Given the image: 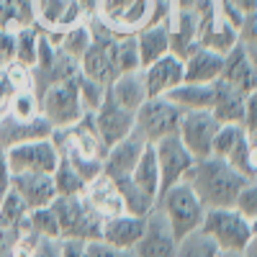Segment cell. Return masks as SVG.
Returning <instances> with one entry per match:
<instances>
[{
	"label": "cell",
	"instance_id": "7dc6e473",
	"mask_svg": "<svg viewBox=\"0 0 257 257\" xmlns=\"http://www.w3.org/2000/svg\"><path fill=\"white\" fill-rule=\"evenodd\" d=\"M0 59L6 64L16 62V31L0 29Z\"/></svg>",
	"mask_w": 257,
	"mask_h": 257
},
{
	"label": "cell",
	"instance_id": "1f68e13d",
	"mask_svg": "<svg viewBox=\"0 0 257 257\" xmlns=\"http://www.w3.org/2000/svg\"><path fill=\"white\" fill-rule=\"evenodd\" d=\"M54 44L67 54L70 59H75V62H80L82 59V54L90 49V44H93V29H90V21H85V24H77V26H72V29H67V31H62L57 39H54Z\"/></svg>",
	"mask_w": 257,
	"mask_h": 257
},
{
	"label": "cell",
	"instance_id": "ba28073f",
	"mask_svg": "<svg viewBox=\"0 0 257 257\" xmlns=\"http://www.w3.org/2000/svg\"><path fill=\"white\" fill-rule=\"evenodd\" d=\"M90 29H93V44L90 49L82 54V59L77 62L80 75L95 80L100 85H108L118 77V62H116V44H118V36L105 31L103 26H98L95 21L90 18Z\"/></svg>",
	"mask_w": 257,
	"mask_h": 257
},
{
	"label": "cell",
	"instance_id": "2e32d148",
	"mask_svg": "<svg viewBox=\"0 0 257 257\" xmlns=\"http://www.w3.org/2000/svg\"><path fill=\"white\" fill-rule=\"evenodd\" d=\"M93 126H95V134L103 142V147L108 149L134 132V113L123 108V105H118L108 95V90H105L103 103L93 111Z\"/></svg>",
	"mask_w": 257,
	"mask_h": 257
},
{
	"label": "cell",
	"instance_id": "bcb514c9",
	"mask_svg": "<svg viewBox=\"0 0 257 257\" xmlns=\"http://www.w3.org/2000/svg\"><path fill=\"white\" fill-rule=\"evenodd\" d=\"M31 257H62V239L52 237H39Z\"/></svg>",
	"mask_w": 257,
	"mask_h": 257
},
{
	"label": "cell",
	"instance_id": "7a4b0ae2",
	"mask_svg": "<svg viewBox=\"0 0 257 257\" xmlns=\"http://www.w3.org/2000/svg\"><path fill=\"white\" fill-rule=\"evenodd\" d=\"M52 142L59 149V157L64 162H70L88 183L103 173L105 147L95 134L93 113H85L77 123H72L67 128H54Z\"/></svg>",
	"mask_w": 257,
	"mask_h": 257
},
{
	"label": "cell",
	"instance_id": "4316f807",
	"mask_svg": "<svg viewBox=\"0 0 257 257\" xmlns=\"http://www.w3.org/2000/svg\"><path fill=\"white\" fill-rule=\"evenodd\" d=\"M108 95H111L118 105H123V108H128L132 113H137V108L149 98V95H147V85H144L142 70L118 75V77L108 85Z\"/></svg>",
	"mask_w": 257,
	"mask_h": 257
},
{
	"label": "cell",
	"instance_id": "816d5d0a",
	"mask_svg": "<svg viewBox=\"0 0 257 257\" xmlns=\"http://www.w3.org/2000/svg\"><path fill=\"white\" fill-rule=\"evenodd\" d=\"M13 93H16V88L11 85V80H8L6 72H3V75H0V111L8 105V100L13 98Z\"/></svg>",
	"mask_w": 257,
	"mask_h": 257
},
{
	"label": "cell",
	"instance_id": "603a6c76",
	"mask_svg": "<svg viewBox=\"0 0 257 257\" xmlns=\"http://www.w3.org/2000/svg\"><path fill=\"white\" fill-rule=\"evenodd\" d=\"M144 231V219L142 216H132V213H118V216L103 219L100 226V239L108 242L116 249H126L132 252L134 244L139 242Z\"/></svg>",
	"mask_w": 257,
	"mask_h": 257
},
{
	"label": "cell",
	"instance_id": "f35d334b",
	"mask_svg": "<svg viewBox=\"0 0 257 257\" xmlns=\"http://www.w3.org/2000/svg\"><path fill=\"white\" fill-rule=\"evenodd\" d=\"M216 254H219V247L201 229L183 237L178 242V252H175V257H216Z\"/></svg>",
	"mask_w": 257,
	"mask_h": 257
},
{
	"label": "cell",
	"instance_id": "f6af8a7d",
	"mask_svg": "<svg viewBox=\"0 0 257 257\" xmlns=\"http://www.w3.org/2000/svg\"><path fill=\"white\" fill-rule=\"evenodd\" d=\"M242 126L247 132H257V88L252 93L244 95V116H242Z\"/></svg>",
	"mask_w": 257,
	"mask_h": 257
},
{
	"label": "cell",
	"instance_id": "680465c9",
	"mask_svg": "<svg viewBox=\"0 0 257 257\" xmlns=\"http://www.w3.org/2000/svg\"><path fill=\"white\" fill-rule=\"evenodd\" d=\"M247 134H249V132H247ZM252 137H254V142H257V132H252Z\"/></svg>",
	"mask_w": 257,
	"mask_h": 257
},
{
	"label": "cell",
	"instance_id": "d6a6232c",
	"mask_svg": "<svg viewBox=\"0 0 257 257\" xmlns=\"http://www.w3.org/2000/svg\"><path fill=\"white\" fill-rule=\"evenodd\" d=\"M237 41H239L237 31H234L219 13L208 21V26H206L203 34H201V47L216 49V52H221V54H226L234 44H237Z\"/></svg>",
	"mask_w": 257,
	"mask_h": 257
},
{
	"label": "cell",
	"instance_id": "277c9868",
	"mask_svg": "<svg viewBox=\"0 0 257 257\" xmlns=\"http://www.w3.org/2000/svg\"><path fill=\"white\" fill-rule=\"evenodd\" d=\"M216 16V0H167V26L173 36V52L185 57L201 47V34Z\"/></svg>",
	"mask_w": 257,
	"mask_h": 257
},
{
	"label": "cell",
	"instance_id": "6f0895ef",
	"mask_svg": "<svg viewBox=\"0 0 257 257\" xmlns=\"http://www.w3.org/2000/svg\"><path fill=\"white\" fill-rule=\"evenodd\" d=\"M252 229H254V231H257V219H254V221H252Z\"/></svg>",
	"mask_w": 257,
	"mask_h": 257
},
{
	"label": "cell",
	"instance_id": "44dd1931",
	"mask_svg": "<svg viewBox=\"0 0 257 257\" xmlns=\"http://www.w3.org/2000/svg\"><path fill=\"white\" fill-rule=\"evenodd\" d=\"M226 85L231 88H237L239 93H252L257 88V72L252 67V62L247 57V49L242 41H237L226 54H224V70H221V77Z\"/></svg>",
	"mask_w": 257,
	"mask_h": 257
},
{
	"label": "cell",
	"instance_id": "7402d4cb",
	"mask_svg": "<svg viewBox=\"0 0 257 257\" xmlns=\"http://www.w3.org/2000/svg\"><path fill=\"white\" fill-rule=\"evenodd\" d=\"M216 13L237 31L239 41L257 39V0H216Z\"/></svg>",
	"mask_w": 257,
	"mask_h": 257
},
{
	"label": "cell",
	"instance_id": "8992f818",
	"mask_svg": "<svg viewBox=\"0 0 257 257\" xmlns=\"http://www.w3.org/2000/svg\"><path fill=\"white\" fill-rule=\"evenodd\" d=\"M201 231L219 247V252H244V247L249 244L254 234L252 221L244 219L234 206L206 208Z\"/></svg>",
	"mask_w": 257,
	"mask_h": 257
},
{
	"label": "cell",
	"instance_id": "d4e9b609",
	"mask_svg": "<svg viewBox=\"0 0 257 257\" xmlns=\"http://www.w3.org/2000/svg\"><path fill=\"white\" fill-rule=\"evenodd\" d=\"M85 198H88V203L93 206V211L100 219H111V216H118V213H126L116 183L111 178H105L103 173L85 185Z\"/></svg>",
	"mask_w": 257,
	"mask_h": 257
},
{
	"label": "cell",
	"instance_id": "60d3db41",
	"mask_svg": "<svg viewBox=\"0 0 257 257\" xmlns=\"http://www.w3.org/2000/svg\"><path fill=\"white\" fill-rule=\"evenodd\" d=\"M116 62H118V75L142 70L139 49H137V39H134V36H118V44H116Z\"/></svg>",
	"mask_w": 257,
	"mask_h": 257
},
{
	"label": "cell",
	"instance_id": "484cf974",
	"mask_svg": "<svg viewBox=\"0 0 257 257\" xmlns=\"http://www.w3.org/2000/svg\"><path fill=\"white\" fill-rule=\"evenodd\" d=\"M134 39H137V49H139L142 67H147V64H152L155 59H160V57H165V54L173 52V36H170L167 18L149 24V26L142 29Z\"/></svg>",
	"mask_w": 257,
	"mask_h": 257
},
{
	"label": "cell",
	"instance_id": "d590c367",
	"mask_svg": "<svg viewBox=\"0 0 257 257\" xmlns=\"http://www.w3.org/2000/svg\"><path fill=\"white\" fill-rule=\"evenodd\" d=\"M52 180L57 188V196H80V193H85V185H88V180L64 160H59L57 170L52 173Z\"/></svg>",
	"mask_w": 257,
	"mask_h": 257
},
{
	"label": "cell",
	"instance_id": "f1b7e54d",
	"mask_svg": "<svg viewBox=\"0 0 257 257\" xmlns=\"http://www.w3.org/2000/svg\"><path fill=\"white\" fill-rule=\"evenodd\" d=\"M216 95H213V108L211 113L216 116L221 123H242L244 116V93H239L237 88L226 85L224 80L213 82Z\"/></svg>",
	"mask_w": 257,
	"mask_h": 257
},
{
	"label": "cell",
	"instance_id": "4dcf8cb0",
	"mask_svg": "<svg viewBox=\"0 0 257 257\" xmlns=\"http://www.w3.org/2000/svg\"><path fill=\"white\" fill-rule=\"evenodd\" d=\"M132 180H134L142 190H147L149 196L160 198V190H162V183H160V165H157L155 147H152V144H147L144 155L139 157L134 173H132Z\"/></svg>",
	"mask_w": 257,
	"mask_h": 257
},
{
	"label": "cell",
	"instance_id": "5bb4252c",
	"mask_svg": "<svg viewBox=\"0 0 257 257\" xmlns=\"http://www.w3.org/2000/svg\"><path fill=\"white\" fill-rule=\"evenodd\" d=\"M178 242L180 239L175 237V231L170 229L165 213L155 206L144 216V231H142L139 242L134 244L132 254L134 257H175Z\"/></svg>",
	"mask_w": 257,
	"mask_h": 257
},
{
	"label": "cell",
	"instance_id": "e575fe53",
	"mask_svg": "<svg viewBox=\"0 0 257 257\" xmlns=\"http://www.w3.org/2000/svg\"><path fill=\"white\" fill-rule=\"evenodd\" d=\"M39 41H41V31L34 24L16 29V62L31 70L39 54Z\"/></svg>",
	"mask_w": 257,
	"mask_h": 257
},
{
	"label": "cell",
	"instance_id": "f546056e",
	"mask_svg": "<svg viewBox=\"0 0 257 257\" xmlns=\"http://www.w3.org/2000/svg\"><path fill=\"white\" fill-rule=\"evenodd\" d=\"M118 193H121V201H123V211L132 213V216H147L149 211L157 206V198L149 196L147 190H142L132 178H121V180H113Z\"/></svg>",
	"mask_w": 257,
	"mask_h": 257
},
{
	"label": "cell",
	"instance_id": "8d00e7d4",
	"mask_svg": "<svg viewBox=\"0 0 257 257\" xmlns=\"http://www.w3.org/2000/svg\"><path fill=\"white\" fill-rule=\"evenodd\" d=\"M26 216H29V208L26 203L21 201V196L11 188L3 198H0V226L6 229H21L26 224Z\"/></svg>",
	"mask_w": 257,
	"mask_h": 257
},
{
	"label": "cell",
	"instance_id": "5b68a950",
	"mask_svg": "<svg viewBox=\"0 0 257 257\" xmlns=\"http://www.w3.org/2000/svg\"><path fill=\"white\" fill-rule=\"evenodd\" d=\"M157 208L165 213V219H167L170 229L175 231L178 239L198 231L201 224H203V216H206L203 201L196 196V190H193L185 180L162 190L160 198H157Z\"/></svg>",
	"mask_w": 257,
	"mask_h": 257
},
{
	"label": "cell",
	"instance_id": "e0dca14e",
	"mask_svg": "<svg viewBox=\"0 0 257 257\" xmlns=\"http://www.w3.org/2000/svg\"><path fill=\"white\" fill-rule=\"evenodd\" d=\"M144 75V85H147V95L149 98H162L170 95L178 85L185 82V67H183V57L170 52L160 59H155L152 64L142 67Z\"/></svg>",
	"mask_w": 257,
	"mask_h": 257
},
{
	"label": "cell",
	"instance_id": "9c48e42d",
	"mask_svg": "<svg viewBox=\"0 0 257 257\" xmlns=\"http://www.w3.org/2000/svg\"><path fill=\"white\" fill-rule=\"evenodd\" d=\"M180 116H183V111L167 95L147 98L137 108V113H134V132L147 144H155V142H160L165 137L178 134Z\"/></svg>",
	"mask_w": 257,
	"mask_h": 257
},
{
	"label": "cell",
	"instance_id": "4fadbf2b",
	"mask_svg": "<svg viewBox=\"0 0 257 257\" xmlns=\"http://www.w3.org/2000/svg\"><path fill=\"white\" fill-rule=\"evenodd\" d=\"M219 128H221V121L211 111H183L178 137L193 157L203 160V157H211L213 139H216Z\"/></svg>",
	"mask_w": 257,
	"mask_h": 257
},
{
	"label": "cell",
	"instance_id": "52a82bcc",
	"mask_svg": "<svg viewBox=\"0 0 257 257\" xmlns=\"http://www.w3.org/2000/svg\"><path fill=\"white\" fill-rule=\"evenodd\" d=\"M52 208L59 221V237L62 239H100V226L103 219L93 211L85 193L80 196H57L52 201Z\"/></svg>",
	"mask_w": 257,
	"mask_h": 257
},
{
	"label": "cell",
	"instance_id": "6da1fadb",
	"mask_svg": "<svg viewBox=\"0 0 257 257\" xmlns=\"http://www.w3.org/2000/svg\"><path fill=\"white\" fill-rule=\"evenodd\" d=\"M185 183L196 190L206 208H226L234 206L239 190L247 185V178L224 157H203L196 160L185 175Z\"/></svg>",
	"mask_w": 257,
	"mask_h": 257
},
{
	"label": "cell",
	"instance_id": "30bf717a",
	"mask_svg": "<svg viewBox=\"0 0 257 257\" xmlns=\"http://www.w3.org/2000/svg\"><path fill=\"white\" fill-rule=\"evenodd\" d=\"M77 75L70 80L49 85L39 95L41 98V116L52 123V128H67L85 116V105L80 100V88H77Z\"/></svg>",
	"mask_w": 257,
	"mask_h": 257
},
{
	"label": "cell",
	"instance_id": "8fae6325",
	"mask_svg": "<svg viewBox=\"0 0 257 257\" xmlns=\"http://www.w3.org/2000/svg\"><path fill=\"white\" fill-rule=\"evenodd\" d=\"M85 21H88V13L80 0H31V24L52 41L62 31Z\"/></svg>",
	"mask_w": 257,
	"mask_h": 257
},
{
	"label": "cell",
	"instance_id": "681fc988",
	"mask_svg": "<svg viewBox=\"0 0 257 257\" xmlns=\"http://www.w3.org/2000/svg\"><path fill=\"white\" fill-rule=\"evenodd\" d=\"M11 190V170H8V160H6V149L0 147V198Z\"/></svg>",
	"mask_w": 257,
	"mask_h": 257
},
{
	"label": "cell",
	"instance_id": "ab89813d",
	"mask_svg": "<svg viewBox=\"0 0 257 257\" xmlns=\"http://www.w3.org/2000/svg\"><path fill=\"white\" fill-rule=\"evenodd\" d=\"M244 137H247V128H244L242 123H221L216 139H213V152H211V155L229 160V155L237 149V144H239Z\"/></svg>",
	"mask_w": 257,
	"mask_h": 257
},
{
	"label": "cell",
	"instance_id": "3957f363",
	"mask_svg": "<svg viewBox=\"0 0 257 257\" xmlns=\"http://www.w3.org/2000/svg\"><path fill=\"white\" fill-rule=\"evenodd\" d=\"M167 18V0H98L93 21L116 36H137L155 21Z\"/></svg>",
	"mask_w": 257,
	"mask_h": 257
},
{
	"label": "cell",
	"instance_id": "9a60e30c",
	"mask_svg": "<svg viewBox=\"0 0 257 257\" xmlns=\"http://www.w3.org/2000/svg\"><path fill=\"white\" fill-rule=\"evenodd\" d=\"M152 147H155V157H157V165H160L162 190H167L170 185H175V183H183L185 175L190 173L193 162H196V157L188 152V147L180 142V137L178 134L165 137V139L155 142Z\"/></svg>",
	"mask_w": 257,
	"mask_h": 257
},
{
	"label": "cell",
	"instance_id": "ee69618b",
	"mask_svg": "<svg viewBox=\"0 0 257 257\" xmlns=\"http://www.w3.org/2000/svg\"><path fill=\"white\" fill-rule=\"evenodd\" d=\"M85 257H134V254L126 249H116L103 239H90L85 242Z\"/></svg>",
	"mask_w": 257,
	"mask_h": 257
},
{
	"label": "cell",
	"instance_id": "ac0fdd59",
	"mask_svg": "<svg viewBox=\"0 0 257 257\" xmlns=\"http://www.w3.org/2000/svg\"><path fill=\"white\" fill-rule=\"evenodd\" d=\"M147 142L132 132L126 139L116 142L113 147L105 149V157H103V175L111 178V180H121V178H132L134 167L139 162V157L144 155Z\"/></svg>",
	"mask_w": 257,
	"mask_h": 257
},
{
	"label": "cell",
	"instance_id": "f907efd6",
	"mask_svg": "<svg viewBox=\"0 0 257 257\" xmlns=\"http://www.w3.org/2000/svg\"><path fill=\"white\" fill-rule=\"evenodd\" d=\"M62 257H85L82 239H62Z\"/></svg>",
	"mask_w": 257,
	"mask_h": 257
},
{
	"label": "cell",
	"instance_id": "db71d44e",
	"mask_svg": "<svg viewBox=\"0 0 257 257\" xmlns=\"http://www.w3.org/2000/svg\"><path fill=\"white\" fill-rule=\"evenodd\" d=\"M82 3V8H85V13H88V21L93 18V13H95V8H98V0H80Z\"/></svg>",
	"mask_w": 257,
	"mask_h": 257
},
{
	"label": "cell",
	"instance_id": "b9f144b4",
	"mask_svg": "<svg viewBox=\"0 0 257 257\" xmlns=\"http://www.w3.org/2000/svg\"><path fill=\"white\" fill-rule=\"evenodd\" d=\"M77 88H80V100L85 105V113H93L98 105L103 103L105 90H108L105 85H100L95 80H88V77H82V75H77Z\"/></svg>",
	"mask_w": 257,
	"mask_h": 257
},
{
	"label": "cell",
	"instance_id": "83f0119b",
	"mask_svg": "<svg viewBox=\"0 0 257 257\" xmlns=\"http://www.w3.org/2000/svg\"><path fill=\"white\" fill-rule=\"evenodd\" d=\"M216 88L213 82H183L170 93L167 98L173 100L180 111H211Z\"/></svg>",
	"mask_w": 257,
	"mask_h": 257
},
{
	"label": "cell",
	"instance_id": "f5cc1de1",
	"mask_svg": "<svg viewBox=\"0 0 257 257\" xmlns=\"http://www.w3.org/2000/svg\"><path fill=\"white\" fill-rule=\"evenodd\" d=\"M242 44H244V49H247V57H249V62H252V67H254V72H257V39L242 41Z\"/></svg>",
	"mask_w": 257,
	"mask_h": 257
},
{
	"label": "cell",
	"instance_id": "7bdbcfd3",
	"mask_svg": "<svg viewBox=\"0 0 257 257\" xmlns=\"http://www.w3.org/2000/svg\"><path fill=\"white\" fill-rule=\"evenodd\" d=\"M234 208L249 221L257 219V180H247V185L239 190L237 201H234Z\"/></svg>",
	"mask_w": 257,
	"mask_h": 257
},
{
	"label": "cell",
	"instance_id": "11a10c76",
	"mask_svg": "<svg viewBox=\"0 0 257 257\" xmlns=\"http://www.w3.org/2000/svg\"><path fill=\"white\" fill-rule=\"evenodd\" d=\"M216 257H244L242 252H219Z\"/></svg>",
	"mask_w": 257,
	"mask_h": 257
},
{
	"label": "cell",
	"instance_id": "836d02e7",
	"mask_svg": "<svg viewBox=\"0 0 257 257\" xmlns=\"http://www.w3.org/2000/svg\"><path fill=\"white\" fill-rule=\"evenodd\" d=\"M0 113H8L18 121H34L41 116V98L36 95L34 88H26V90H16L13 98L8 100V105Z\"/></svg>",
	"mask_w": 257,
	"mask_h": 257
},
{
	"label": "cell",
	"instance_id": "d6986e66",
	"mask_svg": "<svg viewBox=\"0 0 257 257\" xmlns=\"http://www.w3.org/2000/svg\"><path fill=\"white\" fill-rule=\"evenodd\" d=\"M11 188L21 196V201L26 203L29 211L49 206L57 198L54 180L47 173H18V175H11Z\"/></svg>",
	"mask_w": 257,
	"mask_h": 257
},
{
	"label": "cell",
	"instance_id": "cb8c5ba5",
	"mask_svg": "<svg viewBox=\"0 0 257 257\" xmlns=\"http://www.w3.org/2000/svg\"><path fill=\"white\" fill-rule=\"evenodd\" d=\"M185 82H216L224 70V54L208 47H196L183 57Z\"/></svg>",
	"mask_w": 257,
	"mask_h": 257
},
{
	"label": "cell",
	"instance_id": "ffe728a7",
	"mask_svg": "<svg viewBox=\"0 0 257 257\" xmlns=\"http://www.w3.org/2000/svg\"><path fill=\"white\" fill-rule=\"evenodd\" d=\"M52 123L39 116L34 121H18L8 113H0V147L11 149L16 144H24V142H34V139H47L52 137Z\"/></svg>",
	"mask_w": 257,
	"mask_h": 257
},
{
	"label": "cell",
	"instance_id": "74e56055",
	"mask_svg": "<svg viewBox=\"0 0 257 257\" xmlns=\"http://www.w3.org/2000/svg\"><path fill=\"white\" fill-rule=\"evenodd\" d=\"M26 226L39 234V237H52V239H62L59 237V221H57V213L49 206H41V208H34L29 211V216H26Z\"/></svg>",
	"mask_w": 257,
	"mask_h": 257
},
{
	"label": "cell",
	"instance_id": "c3c4849f",
	"mask_svg": "<svg viewBox=\"0 0 257 257\" xmlns=\"http://www.w3.org/2000/svg\"><path fill=\"white\" fill-rule=\"evenodd\" d=\"M18 234H21V229L0 226V257H13V247H16Z\"/></svg>",
	"mask_w": 257,
	"mask_h": 257
},
{
	"label": "cell",
	"instance_id": "9f6ffc18",
	"mask_svg": "<svg viewBox=\"0 0 257 257\" xmlns=\"http://www.w3.org/2000/svg\"><path fill=\"white\" fill-rule=\"evenodd\" d=\"M6 67H8V64H6L3 59H0V75H3V72H6Z\"/></svg>",
	"mask_w": 257,
	"mask_h": 257
},
{
	"label": "cell",
	"instance_id": "7c38bea8",
	"mask_svg": "<svg viewBox=\"0 0 257 257\" xmlns=\"http://www.w3.org/2000/svg\"><path fill=\"white\" fill-rule=\"evenodd\" d=\"M6 160H8L11 175H18V173L52 175L62 157H59V149L52 142V137H47V139H34V142H24V144L6 149Z\"/></svg>",
	"mask_w": 257,
	"mask_h": 257
}]
</instances>
